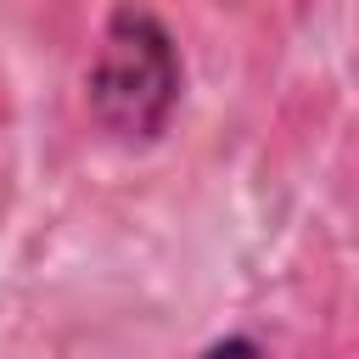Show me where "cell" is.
Segmentation results:
<instances>
[{"label":"cell","instance_id":"cell-1","mask_svg":"<svg viewBox=\"0 0 359 359\" xmlns=\"http://www.w3.org/2000/svg\"><path fill=\"white\" fill-rule=\"evenodd\" d=\"M180 95H185V62L168 22L135 0L118 6L84 73V107L95 129L118 146H157L180 112Z\"/></svg>","mask_w":359,"mask_h":359},{"label":"cell","instance_id":"cell-2","mask_svg":"<svg viewBox=\"0 0 359 359\" xmlns=\"http://www.w3.org/2000/svg\"><path fill=\"white\" fill-rule=\"evenodd\" d=\"M196 359H269V348L258 337H247V331H230V337H213Z\"/></svg>","mask_w":359,"mask_h":359}]
</instances>
